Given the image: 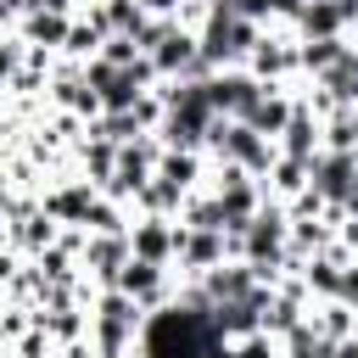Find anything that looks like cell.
<instances>
[{
    "mask_svg": "<svg viewBox=\"0 0 358 358\" xmlns=\"http://www.w3.org/2000/svg\"><path fill=\"white\" fill-rule=\"evenodd\" d=\"M207 162L213 168H241V173H252V179H268V168L280 162V145L274 140H263L257 129H246V123H235V117H218L213 129H207Z\"/></svg>",
    "mask_w": 358,
    "mask_h": 358,
    "instance_id": "6da1fadb",
    "label": "cell"
},
{
    "mask_svg": "<svg viewBox=\"0 0 358 358\" xmlns=\"http://www.w3.org/2000/svg\"><path fill=\"white\" fill-rule=\"evenodd\" d=\"M263 39V28L257 22H246V17H235V11H207V22L196 28V45H201V62H207V73H224V67H246V56H252V45Z\"/></svg>",
    "mask_w": 358,
    "mask_h": 358,
    "instance_id": "7a4b0ae2",
    "label": "cell"
},
{
    "mask_svg": "<svg viewBox=\"0 0 358 358\" xmlns=\"http://www.w3.org/2000/svg\"><path fill=\"white\" fill-rule=\"evenodd\" d=\"M313 196L330 207V218L341 224V207L358 196V157L352 151H319L313 157Z\"/></svg>",
    "mask_w": 358,
    "mask_h": 358,
    "instance_id": "3957f363",
    "label": "cell"
},
{
    "mask_svg": "<svg viewBox=\"0 0 358 358\" xmlns=\"http://www.w3.org/2000/svg\"><path fill=\"white\" fill-rule=\"evenodd\" d=\"M263 78H252L246 67H224V73H213L207 78V95H213V106H218V117H235V123H246L252 117V106L263 101Z\"/></svg>",
    "mask_w": 358,
    "mask_h": 358,
    "instance_id": "277c9868",
    "label": "cell"
},
{
    "mask_svg": "<svg viewBox=\"0 0 358 358\" xmlns=\"http://www.w3.org/2000/svg\"><path fill=\"white\" fill-rule=\"evenodd\" d=\"M95 185L84 179V173H73V179H50L45 190H39V207L62 224V229H84V218H90V207H95Z\"/></svg>",
    "mask_w": 358,
    "mask_h": 358,
    "instance_id": "5b68a950",
    "label": "cell"
},
{
    "mask_svg": "<svg viewBox=\"0 0 358 358\" xmlns=\"http://www.w3.org/2000/svg\"><path fill=\"white\" fill-rule=\"evenodd\" d=\"M179 235H185V224L179 218H134L129 224V252L140 257V263H162V268H173V257H179Z\"/></svg>",
    "mask_w": 358,
    "mask_h": 358,
    "instance_id": "8992f818",
    "label": "cell"
},
{
    "mask_svg": "<svg viewBox=\"0 0 358 358\" xmlns=\"http://www.w3.org/2000/svg\"><path fill=\"white\" fill-rule=\"evenodd\" d=\"M117 291L123 296H134L145 313H162L168 302H173V268H162V263H140V257H129V268L117 274Z\"/></svg>",
    "mask_w": 358,
    "mask_h": 358,
    "instance_id": "52a82bcc",
    "label": "cell"
},
{
    "mask_svg": "<svg viewBox=\"0 0 358 358\" xmlns=\"http://www.w3.org/2000/svg\"><path fill=\"white\" fill-rule=\"evenodd\" d=\"M229 257V241L218 229H185L179 235V257H173V274L179 280H201L207 268H218Z\"/></svg>",
    "mask_w": 358,
    "mask_h": 358,
    "instance_id": "ba28073f",
    "label": "cell"
},
{
    "mask_svg": "<svg viewBox=\"0 0 358 358\" xmlns=\"http://www.w3.org/2000/svg\"><path fill=\"white\" fill-rule=\"evenodd\" d=\"M196 285L213 296V308H218V302H246V296H257V291H263V280H257V268H252L246 257H224V263H218V268H207Z\"/></svg>",
    "mask_w": 358,
    "mask_h": 358,
    "instance_id": "9c48e42d",
    "label": "cell"
},
{
    "mask_svg": "<svg viewBox=\"0 0 358 358\" xmlns=\"http://www.w3.org/2000/svg\"><path fill=\"white\" fill-rule=\"evenodd\" d=\"M274 145H280V157H296V162H313L324 151V117L302 101V90H296V112H291V123H285V134Z\"/></svg>",
    "mask_w": 358,
    "mask_h": 358,
    "instance_id": "30bf717a",
    "label": "cell"
},
{
    "mask_svg": "<svg viewBox=\"0 0 358 358\" xmlns=\"http://www.w3.org/2000/svg\"><path fill=\"white\" fill-rule=\"evenodd\" d=\"M73 22H78V17H67V11H50V6H45V11H28V17L17 22V34H22V45H28V50H45V56H56V62H62Z\"/></svg>",
    "mask_w": 358,
    "mask_h": 358,
    "instance_id": "8fae6325",
    "label": "cell"
},
{
    "mask_svg": "<svg viewBox=\"0 0 358 358\" xmlns=\"http://www.w3.org/2000/svg\"><path fill=\"white\" fill-rule=\"evenodd\" d=\"M291 112H296V84H268V90H263V101L252 106L246 129H257L263 140H280V134H285V123H291Z\"/></svg>",
    "mask_w": 358,
    "mask_h": 358,
    "instance_id": "7c38bea8",
    "label": "cell"
},
{
    "mask_svg": "<svg viewBox=\"0 0 358 358\" xmlns=\"http://www.w3.org/2000/svg\"><path fill=\"white\" fill-rule=\"evenodd\" d=\"M207 173H213L207 151H162V157H157V179H168V185L185 190V196H196V190L207 185Z\"/></svg>",
    "mask_w": 358,
    "mask_h": 358,
    "instance_id": "4fadbf2b",
    "label": "cell"
},
{
    "mask_svg": "<svg viewBox=\"0 0 358 358\" xmlns=\"http://www.w3.org/2000/svg\"><path fill=\"white\" fill-rule=\"evenodd\" d=\"M296 39H347V11H341V0H302Z\"/></svg>",
    "mask_w": 358,
    "mask_h": 358,
    "instance_id": "5bb4252c",
    "label": "cell"
},
{
    "mask_svg": "<svg viewBox=\"0 0 358 358\" xmlns=\"http://www.w3.org/2000/svg\"><path fill=\"white\" fill-rule=\"evenodd\" d=\"M308 319H313V324H319V336H330L336 347L358 336V308H347V302H313V308H308Z\"/></svg>",
    "mask_w": 358,
    "mask_h": 358,
    "instance_id": "9a60e30c",
    "label": "cell"
},
{
    "mask_svg": "<svg viewBox=\"0 0 358 358\" xmlns=\"http://www.w3.org/2000/svg\"><path fill=\"white\" fill-rule=\"evenodd\" d=\"M347 45H352V39H296V50H302V78H308V84L324 78V73L347 56Z\"/></svg>",
    "mask_w": 358,
    "mask_h": 358,
    "instance_id": "2e32d148",
    "label": "cell"
},
{
    "mask_svg": "<svg viewBox=\"0 0 358 358\" xmlns=\"http://www.w3.org/2000/svg\"><path fill=\"white\" fill-rule=\"evenodd\" d=\"M280 358H336V341L319 336L313 319H302L291 336H280Z\"/></svg>",
    "mask_w": 358,
    "mask_h": 358,
    "instance_id": "e0dca14e",
    "label": "cell"
},
{
    "mask_svg": "<svg viewBox=\"0 0 358 358\" xmlns=\"http://www.w3.org/2000/svg\"><path fill=\"white\" fill-rule=\"evenodd\" d=\"M101 45H106V34H101L90 17H78V22H73V34H67L62 62H78V67H84V62H95V56H101Z\"/></svg>",
    "mask_w": 358,
    "mask_h": 358,
    "instance_id": "ac0fdd59",
    "label": "cell"
},
{
    "mask_svg": "<svg viewBox=\"0 0 358 358\" xmlns=\"http://www.w3.org/2000/svg\"><path fill=\"white\" fill-rule=\"evenodd\" d=\"M22 67H28V45H22V34L11 28V34H0V90H6Z\"/></svg>",
    "mask_w": 358,
    "mask_h": 358,
    "instance_id": "d6986e66",
    "label": "cell"
},
{
    "mask_svg": "<svg viewBox=\"0 0 358 358\" xmlns=\"http://www.w3.org/2000/svg\"><path fill=\"white\" fill-rule=\"evenodd\" d=\"M101 62H106V67H134V62H140V45H134V39H106V45H101Z\"/></svg>",
    "mask_w": 358,
    "mask_h": 358,
    "instance_id": "ffe728a7",
    "label": "cell"
},
{
    "mask_svg": "<svg viewBox=\"0 0 358 358\" xmlns=\"http://www.w3.org/2000/svg\"><path fill=\"white\" fill-rule=\"evenodd\" d=\"M229 358H280V341L274 336H246L229 347Z\"/></svg>",
    "mask_w": 358,
    "mask_h": 358,
    "instance_id": "44dd1931",
    "label": "cell"
},
{
    "mask_svg": "<svg viewBox=\"0 0 358 358\" xmlns=\"http://www.w3.org/2000/svg\"><path fill=\"white\" fill-rule=\"evenodd\" d=\"M336 302H347V308H358V257L341 268V291H336Z\"/></svg>",
    "mask_w": 358,
    "mask_h": 358,
    "instance_id": "7402d4cb",
    "label": "cell"
},
{
    "mask_svg": "<svg viewBox=\"0 0 358 358\" xmlns=\"http://www.w3.org/2000/svg\"><path fill=\"white\" fill-rule=\"evenodd\" d=\"M45 6H50V0H11V11H17V22H22L28 11H45Z\"/></svg>",
    "mask_w": 358,
    "mask_h": 358,
    "instance_id": "603a6c76",
    "label": "cell"
},
{
    "mask_svg": "<svg viewBox=\"0 0 358 358\" xmlns=\"http://www.w3.org/2000/svg\"><path fill=\"white\" fill-rule=\"evenodd\" d=\"M336 358H358V336H352V341H341V347H336Z\"/></svg>",
    "mask_w": 358,
    "mask_h": 358,
    "instance_id": "cb8c5ba5",
    "label": "cell"
}]
</instances>
